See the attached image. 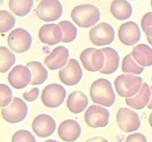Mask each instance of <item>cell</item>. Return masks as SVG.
Instances as JSON below:
<instances>
[{
	"mask_svg": "<svg viewBox=\"0 0 152 142\" xmlns=\"http://www.w3.org/2000/svg\"><path fill=\"white\" fill-rule=\"evenodd\" d=\"M151 8H152V0H151Z\"/></svg>",
	"mask_w": 152,
	"mask_h": 142,
	"instance_id": "obj_40",
	"label": "cell"
},
{
	"mask_svg": "<svg viewBox=\"0 0 152 142\" xmlns=\"http://www.w3.org/2000/svg\"><path fill=\"white\" fill-rule=\"evenodd\" d=\"M131 55L137 63L144 67L152 65V49L149 46L145 44L135 46L132 49Z\"/></svg>",
	"mask_w": 152,
	"mask_h": 142,
	"instance_id": "obj_21",
	"label": "cell"
},
{
	"mask_svg": "<svg viewBox=\"0 0 152 142\" xmlns=\"http://www.w3.org/2000/svg\"><path fill=\"white\" fill-rule=\"evenodd\" d=\"M59 80L62 83L69 86L76 85L80 83L83 77V70L77 60L69 59L63 68L59 71Z\"/></svg>",
	"mask_w": 152,
	"mask_h": 142,
	"instance_id": "obj_11",
	"label": "cell"
},
{
	"mask_svg": "<svg viewBox=\"0 0 152 142\" xmlns=\"http://www.w3.org/2000/svg\"><path fill=\"white\" fill-rule=\"evenodd\" d=\"M82 133L79 123L74 120H66L61 122L58 128V136L66 142H74Z\"/></svg>",
	"mask_w": 152,
	"mask_h": 142,
	"instance_id": "obj_18",
	"label": "cell"
},
{
	"mask_svg": "<svg viewBox=\"0 0 152 142\" xmlns=\"http://www.w3.org/2000/svg\"><path fill=\"white\" fill-rule=\"evenodd\" d=\"M104 55H106V64H104V68L100 71V73L104 75H110L113 74L118 69L119 61L120 57L117 53V51L112 49V47H104L102 49Z\"/></svg>",
	"mask_w": 152,
	"mask_h": 142,
	"instance_id": "obj_23",
	"label": "cell"
},
{
	"mask_svg": "<svg viewBox=\"0 0 152 142\" xmlns=\"http://www.w3.org/2000/svg\"><path fill=\"white\" fill-rule=\"evenodd\" d=\"M28 67H30L32 73V80L31 84L39 85L44 83L48 79V70L40 62H30L27 64Z\"/></svg>",
	"mask_w": 152,
	"mask_h": 142,
	"instance_id": "obj_24",
	"label": "cell"
},
{
	"mask_svg": "<svg viewBox=\"0 0 152 142\" xmlns=\"http://www.w3.org/2000/svg\"><path fill=\"white\" fill-rule=\"evenodd\" d=\"M80 60L85 69L90 72H100L106 64V55L102 49L88 47L81 53Z\"/></svg>",
	"mask_w": 152,
	"mask_h": 142,
	"instance_id": "obj_7",
	"label": "cell"
},
{
	"mask_svg": "<svg viewBox=\"0 0 152 142\" xmlns=\"http://www.w3.org/2000/svg\"><path fill=\"white\" fill-rule=\"evenodd\" d=\"M33 7V0H10L9 8L16 16L24 17L31 12Z\"/></svg>",
	"mask_w": 152,
	"mask_h": 142,
	"instance_id": "obj_25",
	"label": "cell"
},
{
	"mask_svg": "<svg viewBox=\"0 0 152 142\" xmlns=\"http://www.w3.org/2000/svg\"><path fill=\"white\" fill-rule=\"evenodd\" d=\"M132 1H135V0H132Z\"/></svg>",
	"mask_w": 152,
	"mask_h": 142,
	"instance_id": "obj_41",
	"label": "cell"
},
{
	"mask_svg": "<svg viewBox=\"0 0 152 142\" xmlns=\"http://www.w3.org/2000/svg\"><path fill=\"white\" fill-rule=\"evenodd\" d=\"M12 91L7 84H0V105L1 107H6L12 101Z\"/></svg>",
	"mask_w": 152,
	"mask_h": 142,
	"instance_id": "obj_30",
	"label": "cell"
},
{
	"mask_svg": "<svg viewBox=\"0 0 152 142\" xmlns=\"http://www.w3.org/2000/svg\"><path fill=\"white\" fill-rule=\"evenodd\" d=\"M119 39L122 44L127 46H135L141 39V31L137 23L128 21L122 24L118 30Z\"/></svg>",
	"mask_w": 152,
	"mask_h": 142,
	"instance_id": "obj_16",
	"label": "cell"
},
{
	"mask_svg": "<svg viewBox=\"0 0 152 142\" xmlns=\"http://www.w3.org/2000/svg\"><path fill=\"white\" fill-rule=\"evenodd\" d=\"M147 108L152 110V86H151V99H150V101L148 103V105H147Z\"/></svg>",
	"mask_w": 152,
	"mask_h": 142,
	"instance_id": "obj_36",
	"label": "cell"
},
{
	"mask_svg": "<svg viewBox=\"0 0 152 142\" xmlns=\"http://www.w3.org/2000/svg\"><path fill=\"white\" fill-rule=\"evenodd\" d=\"M146 38H147V41H148V43H149V44L152 46V37H148V36H146Z\"/></svg>",
	"mask_w": 152,
	"mask_h": 142,
	"instance_id": "obj_38",
	"label": "cell"
},
{
	"mask_svg": "<svg viewBox=\"0 0 152 142\" xmlns=\"http://www.w3.org/2000/svg\"><path fill=\"white\" fill-rule=\"evenodd\" d=\"M85 121L91 128H104L109 122V112L106 107L91 105L85 113Z\"/></svg>",
	"mask_w": 152,
	"mask_h": 142,
	"instance_id": "obj_12",
	"label": "cell"
},
{
	"mask_svg": "<svg viewBox=\"0 0 152 142\" xmlns=\"http://www.w3.org/2000/svg\"><path fill=\"white\" fill-rule=\"evenodd\" d=\"M126 142H147V139L141 133H135V134L128 135L126 139Z\"/></svg>",
	"mask_w": 152,
	"mask_h": 142,
	"instance_id": "obj_34",
	"label": "cell"
},
{
	"mask_svg": "<svg viewBox=\"0 0 152 142\" xmlns=\"http://www.w3.org/2000/svg\"><path fill=\"white\" fill-rule=\"evenodd\" d=\"M148 121H149V124L152 127V113L149 115V118H148Z\"/></svg>",
	"mask_w": 152,
	"mask_h": 142,
	"instance_id": "obj_37",
	"label": "cell"
},
{
	"mask_svg": "<svg viewBox=\"0 0 152 142\" xmlns=\"http://www.w3.org/2000/svg\"><path fill=\"white\" fill-rule=\"evenodd\" d=\"M86 142H108V141L102 136H93L91 138H88Z\"/></svg>",
	"mask_w": 152,
	"mask_h": 142,
	"instance_id": "obj_35",
	"label": "cell"
},
{
	"mask_svg": "<svg viewBox=\"0 0 152 142\" xmlns=\"http://www.w3.org/2000/svg\"><path fill=\"white\" fill-rule=\"evenodd\" d=\"M115 31L108 23H99L89 30V39L95 46H108L114 41Z\"/></svg>",
	"mask_w": 152,
	"mask_h": 142,
	"instance_id": "obj_9",
	"label": "cell"
},
{
	"mask_svg": "<svg viewBox=\"0 0 152 142\" xmlns=\"http://www.w3.org/2000/svg\"><path fill=\"white\" fill-rule=\"evenodd\" d=\"M151 99V87L147 83H142L141 90L134 97L126 99V103L135 110H142L148 105Z\"/></svg>",
	"mask_w": 152,
	"mask_h": 142,
	"instance_id": "obj_19",
	"label": "cell"
},
{
	"mask_svg": "<svg viewBox=\"0 0 152 142\" xmlns=\"http://www.w3.org/2000/svg\"><path fill=\"white\" fill-rule=\"evenodd\" d=\"M12 142H36V139L30 131L19 130L14 133Z\"/></svg>",
	"mask_w": 152,
	"mask_h": 142,
	"instance_id": "obj_31",
	"label": "cell"
},
{
	"mask_svg": "<svg viewBox=\"0 0 152 142\" xmlns=\"http://www.w3.org/2000/svg\"><path fill=\"white\" fill-rule=\"evenodd\" d=\"M7 42L9 47L15 53H24L31 49L32 37L25 28H17L10 32Z\"/></svg>",
	"mask_w": 152,
	"mask_h": 142,
	"instance_id": "obj_4",
	"label": "cell"
},
{
	"mask_svg": "<svg viewBox=\"0 0 152 142\" xmlns=\"http://www.w3.org/2000/svg\"><path fill=\"white\" fill-rule=\"evenodd\" d=\"M91 101L104 107L112 106L116 101L111 83L107 79H98L91 83L89 90Z\"/></svg>",
	"mask_w": 152,
	"mask_h": 142,
	"instance_id": "obj_1",
	"label": "cell"
},
{
	"mask_svg": "<svg viewBox=\"0 0 152 142\" xmlns=\"http://www.w3.org/2000/svg\"><path fill=\"white\" fill-rule=\"evenodd\" d=\"M15 55L6 46L0 47V72L6 73L15 64Z\"/></svg>",
	"mask_w": 152,
	"mask_h": 142,
	"instance_id": "obj_26",
	"label": "cell"
},
{
	"mask_svg": "<svg viewBox=\"0 0 152 142\" xmlns=\"http://www.w3.org/2000/svg\"><path fill=\"white\" fill-rule=\"evenodd\" d=\"M69 57V51L66 47L59 46L53 49L50 55H48L44 63L46 66L50 70H57L63 68L68 64Z\"/></svg>",
	"mask_w": 152,
	"mask_h": 142,
	"instance_id": "obj_17",
	"label": "cell"
},
{
	"mask_svg": "<svg viewBox=\"0 0 152 142\" xmlns=\"http://www.w3.org/2000/svg\"><path fill=\"white\" fill-rule=\"evenodd\" d=\"M151 80H152V78H151Z\"/></svg>",
	"mask_w": 152,
	"mask_h": 142,
	"instance_id": "obj_42",
	"label": "cell"
},
{
	"mask_svg": "<svg viewBox=\"0 0 152 142\" xmlns=\"http://www.w3.org/2000/svg\"><path fill=\"white\" fill-rule=\"evenodd\" d=\"M110 12L117 20H126L132 14V7L127 0H113L110 5Z\"/></svg>",
	"mask_w": 152,
	"mask_h": 142,
	"instance_id": "obj_22",
	"label": "cell"
},
{
	"mask_svg": "<svg viewBox=\"0 0 152 142\" xmlns=\"http://www.w3.org/2000/svg\"><path fill=\"white\" fill-rule=\"evenodd\" d=\"M71 19L80 28H90L99 23L101 12L99 9L91 4H85L76 6L70 13Z\"/></svg>",
	"mask_w": 152,
	"mask_h": 142,
	"instance_id": "obj_2",
	"label": "cell"
},
{
	"mask_svg": "<svg viewBox=\"0 0 152 142\" xmlns=\"http://www.w3.org/2000/svg\"><path fill=\"white\" fill-rule=\"evenodd\" d=\"M15 25V17L8 11H0V31L2 33L12 30Z\"/></svg>",
	"mask_w": 152,
	"mask_h": 142,
	"instance_id": "obj_28",
	"label": "cell"
},
{
	"mask_svg": "<svg viewBox=\"0 0 152 142\" xmlns=\"http://www.w3.org/2000/svg\"><path fill=\"white\" fill-rule=\"evenodd\" d=\"M39 40L48 46H55L63 41L64 31L59 24H46L38 32Z\"/></svg>",
	"mask_w": 152,
	"mask_h": 142,
	"instance_id": "obj_14",
	"label": "cell"
},
{
	"mask_svg": "<svg viewBox=\"0 0 152 142\" xmlns=\"http://www.w3.org/2000/svg\"><path fill=\"white\" fill-rule=\"evenodd\" d=\"M142 80L139 76L133 74H123L118 76L114 82V86L119 96L131 98L139 93L142 86Z\"/></svg>",
	"mask_w": 152,
	"mask_h": 142,
	"instance_id": "obj_3",
	"label": "cell"
},
{
	"mask_svg": "<svg viewBox=\"0 0 152 142\" xmlns=\"http://www.w3.org/2000/svg\"><path fill=\"white\" fill-rule=\"evenodd\" d=\"M1 115L4 120L9 123L21 122L28 115V106L22 99L13 98L8 106L2 108Z\"/></svg>",
	"mask_w": 152,
	"mask_h": 142,
	"instance_id": "obj_6",
	"label": "cell"
},
{
	"mask_svg": "<svg viewBox=\"0 0 152 142\" xmlns=\"http://www.w3.org/2000/svg\"><path fill=\"white\" fill-rule=\"evenodd\" d=\"M38 95H39V89L37 87H33L32 89L28 90V91H26L25 93L23 94V98L25 101H35L37 98H38Z\"/></svg>",
	"mask_w": 152,
	"mask_h": 142,
	"instance_id": "obj_33",
	"label": "cell"
},
{
	"mask_svg": "<svg viewBox=\"0 0 152 142\" xmlns=\"http://www.w3.org/2000/svg\"><path fill=\"white\" fill-rule=\"evenodd\" d=\"M88 105V99L81 91H74L69 95L66 99L68 109L73 114H80Z\"/></svg>",
	"mask_w": 152,
	"mask_h": 142,
	"instance_id": "obj_20",
	"label": "cell"
},
{
	"mask_svg": "<svg viewBox=\"0 0 152 142\" xmlns=\"http://www.w3.org/2000/svg\"><path fill=\"white\" fill-rule=\"evenodd\" d=\"M145 67L140 65L134 60L131 54L126 55L123 59L122 62V71L126 74H133V75H140L144 72Z\"/></svg>",
	"mask_w": 152,
	"mask_h": 142,
	"instance_id": "obj_27",
	"label": "cell"
},
{
	"mask_svg": "<svg viewBox=\"0 0 152 142\" xmlns=\"http://www.w3.org/2000/svg\"><path fill=\"white\" fill-rule=\"evenodd\" d=\"M141 26L146 36L152 37V12L145 13L142 18Z\"/></svg>",
	"mask_w": 152,
	"mask_h": 142,
	"instance_id": "obj_32",
	"label": "cell"
},
{
	"mask_svg": "<svg viewBox=\"0 0 152 142\" xmlns=\"http://www.w3.org/2000/svg\"><path fill=\"white\" fill-rule=\"evenodd\" d=\"M45 142H59V141L54 140V139H49V140H46Z\"/></svg>",
	"mask_w": 152,
	"mask_h": 142,
	"instance_id": "obj_39",
	"label": "cell"
},
{
	"mask_svg": "<svg viewBox=\"0 0 152 142\" xmlns=\"http://www.w3.org/2000/svg\"><path fill=\"white\" fill-rule=\"evenodd\" d=\"M61 28H63L64 31V38H63V43H71L76 39L77 36V28L73 25L72 23L69 21H61L59 23Z\"/></svg>",
	"mask_w": 152,
	"mask_h": 142,
	"instance_id": "obj_29",
	"label": "cell"
},
{
	"mask_svg": "<svg viewBox=\"0 0 152 142\" xmlns=\"http://www.w3.org/2000/svg\"><path fill=\"white\" fill-rule=\"evenodd\" d=\"M66 96V89L58 83H50L43 89L41 99L45 106L57 108L63 104Z\"/></svg>",
	"mask_w": 152,
	"mask_h": 142,
	"instance_id": "obj_8",
	"label": "cell"
},
{
	"mask_svg": "<svg viewBox=\"0 0 152 142\" xmlns=\"http://www.w3.org/2000/svg\"><path fill=\"white\" fill-rule=\"evenodd\" d=\"M32 131L39 137H48L53 135L56 129L54 118L48 114H41L35 117L32 121Z\"/></svg>",
	"mask_w": 152,
	"mask_h": 142,
	"instance_id": "obj_15",
	"label": "cell"
},
{
	"mask_svg": "<svg viewBox=\"0 0 152 142\" xmlns=\"http://www.w3.org/2000/svg\"><path fill=\"white\" fill-rule=\"evenodd\" d=\"M31 70L27 65H15L8 75L9 83L15 89H23L27 87L31 83Z\"/></svg>",
	"mask_w": 152,
	"mask_h": 142,
	"instance_id": "obj_13",
	"label": "cell"
},
{
	"mask_svg": "<svg viewBox=\"0 0 152 142\" xmlns=\"http://www.w3.org/2000/svg\"><path fill=\"white\" fill-rule=\"evenodd\" d=\"M119 128L126 133L137 131L141 126L139 115L133 110L126 107H122L116 114Z\"/></svg>",
	"mask_w": 152,
	"mask_h": 142,
	"instance_id": "obj_10",
	"label": "cell"
},
{
	"mask_svg": "<svg viewBox=\"0 0 152 142\" xmlns=\"http://www.w3.org/2000/svg\"><path fill=\"white\" fill-rule=\"evenodd\" d=\"M35 13L40 20L53 22L58 20L63 13V6L59 0H42L38 4Z\"/></svg>",
	"mask_w": 152,
	"mask_h": 142,
	"instance_id": "obj_5",
	"label": "cell"
}]
</instances>
